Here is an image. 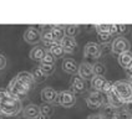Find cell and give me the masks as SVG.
I'll use <instances>...</instances> for the list:
<instances>
[{
  "label": "cell",
  "mask_w": 132,
  "mask_h": 119,
  "mask_svg": "<svg viewBox=\"0 0 132 119\" xmlns=\"http://www.w3.org/2000/svg\"><path fill=\"white\" fill-rule=\"evenodd\" d=\"M51 32H52V36H54L56 42H61L66 37L65 26H62V25H52Z\"/></svg>",
  "instance_id": "cell-15"
},
{
  "label": "cell",
  "mask_w": 132,
  "mask_h": 119,
  "mask_svg": "<svg viewBox=\"0 0 132 119\" xmlns=\"http://www.w3.org/2000/svg\"><path fill=\"white\" fill-rule=\"evenodd\" d=\"M36 119H49V117H47V115H45V114H41V113H40V114H39V117H37Z\"/></svg>",
  "instance_id": "cell-41"
},
{
  "label": "cell",
  "mask_w": 132,
  "mask_h": 119,
  "mask_svg": "<svg viewBox=\"0 0 132 119\" xmlns=\"http://www.w3.org/2000/svg\"><path fill=\"white\" fill-rule=\"evenodd\" d=\"M113 89L116 91L120 98L125 102V104L127 102L132 101V89L130 86V82L126 81H117L113 83Z\"/></svg>",
  "instance_id": "cell-3"
},
{
  "label": "cell",
  "mask_w": 132,
  "mask_h": 119,
  "mask_svg": "<svg viewBox=\"0 0 132 119\" xmlns=\"http://www.w3.org/2000/svg\"><path fill=\"white\" fill-rule=\"evenodd\" d=\"M131 119H132V118H131Z\"/></svg>",
  "instance_id": "cell-44"
},
{
  "label": "cell",
  "mask_w": 132,
  "mask_h": 119,
  "mask_svg": "<svg viewBox=\"0 0 132 119\" xmlns=\"http://www.w3.org/2000/svg\"><path fill=\"white\" fill-rule=\"evenodd\" d=\"M107 80H105V77L102 76H94V78L91 80V87L94 91H98L101 92L103 88V84L106 83Z\"/></svg>",
  "instance_id": "cell-20"
},
{
  "label": "cell",
  "mask_w": 132,
  "mask_h": 119,
  "mask_svg": "<svg viewBox=\"0 0 132 119\" xmlns=\"http://www.w3.org/2000/svg\"><path fill=\"white\" fill-rule=\"evenodd\" d=\"M57 97H59V92H56L52 87H45V88L41 91V99L44 101L45 103L59 104Z\"/></svg>",
  "instance_id": "cell-8"
},
{
  "label": "cell",
  "mask_w": 132,
  "mask_h": 119,
  "mask_svg": "<svg viewBox=\"0 0 132 119\" xmlns=\"http://www.w3.org/2000/svg\"><path fill=\"white\" fill-rule=\"evenodd\" d=\"M117 61H118V65L122 67V68L128 70V68L132 66V53L128 51V52L122 53V55H120Z\"/></svg>",
  "instance_id": "cell-17"
},
{
  "label": "cell",
  "mask_w": 132,
  "mask_h": 119,
  "mask_svg": "<svg viewBox=\"0 0 132 119\" xmlns=\"http://www.w3.org/2000/svg\"><path fill=\"white\" fill-rule=\"evenodd\" d=\"M39 68H40V71H41L46 77H47V76H50V74H52L54 73V71H55L54 65H44V63H40Z\"/></svg>",
  "instance_id": "cell-24"
},
{
  "label": "cell",
  "mask_w": 132,
  "mask_h": 119,
  "mask_svg": "<svg viewBox=\"0 0 132 119\" xmlns=\"http://www.w3.org/2000/svg\"><path fill=\"white\" fill-rule=\"evenodd\" d=\"M11 97H14V96L10 93L9 89L0 88V101H5V99H9V98H11Z\"/></svg>",
  "instance_id": "cell-30"
},
{
  "label": "cell",
  "mask_w": 132,
  "mask_h": 119,
  "mask_svg": "<svg viewBox=\"0 0 132 119\" xmlns=\"http://www.w3.org/2000/svg\"><path fill=\"white\" fill-rule=\"evenodd\" d=\"M24 40L30 45H36L41 41V32L35 26H30L24 31Z\"/></svg>",
  "instance_id": "cell-6"
},
{
  "label": "cell",
  "mask_w": 132,
  "mask_h": 119,
  "mask_svg": "<svg viewBox=\"0 0 132 119\" xmlns=\"http://www.w3.org/2000/svg\"><path fill=\"white\" fill-rule=\"evenodd\" d=\"M125 107H126V111L132 112V101H130V102H127V103L125 104Z\"/></svg>",
  "instance_id": "cell-38"
},
{
  "label": "cell",
  "mask_w": 132,
  "mask_h": 119,
  "mask_svg": "<svg viewBox=\"0 0 132 119\" xmlns=\"http://www.w3.org/2000/svg\"><path fill=\"white\" fill-rule=\"evenodd\" d=\"M112 89H113V83H112V82H110V81H106V83L103 84V88H102V91H101V92H102L103 94H106V96H107V94L110 93Z\"/></svg>",
  "instance_id": "cell-31"
},
{
  "label": "cell",
  "mask_w": 132,
  "mask_h": 119,
  "mask_svg": "<svg viewBox=\"0 0 132 119\" xmlns=\"http://www.w3.org/2000/svg\"><path fill=\"white\" fill-rule=\"evenodd\" d=\"M21 119H26V118H21Z\"/></svg>",
  "instance_id": "cell-43"
},
{
  "label": "cell",
  "mask_w": 132,
  "mask_h": 119,
  "mask_svg": "<svg viewBox=\"0 0 132 119\" xmlns=\"http://www.w3.org/2000/svg\"><path fill=\"white\" fill-rule=\"evenodd\" d=\"M21 112V102L20 99L11 97L5 101H0V114L7 115V117H14Z\"/></svg>",
  "instance_id": "cell-1"
},
{
  "label": "cell",
  "mask_w": 132,
  "mask_h": 119,
  "mask_svg": "<svg viewBox=\"0 0 132 119\" xmlns=\"http://www.w3.org/2000/svg\"><path fill=\"white\" fill-rule=\"evenodd\" d=\"M86 103H87L88 108H92V109H96V108H100L101 105H106L109 104V101H107V96L103 94L102 92H98V91H94L88 94L87 99H86Z\"/></svg>",
  "instance_id": "cell-4"
},
{
  "label": "cell",
  "mask_w": 132,
  "mask_h": 119,
  "mask_svg": "<svg viewBox=\"0 0 132 119\" xmlns=\"http://www.w3.org/2000/svg\"><path fill=\"white\" fill-rule=\"evenodd\" d=\"M46 55V50L44 47H40V46H35L31 51H30V58L34 60V61H43V58Z\"/></svg>",
  "instance_id": "cell-18"
},
{
  "label": "cell",
  "mask_w": 132,
  "mask_h": 119,
  "mask_svg": "<svg viewBox=\"0 0 132 119\" xmlns=\"http://www.w3.org/2000/svg\"><path fill=\"white\" fill-rule=\"evenodd\" d=\"M40 113H41V114H45V115H47V117H50L52 113H54V109H52L51 104L44 103L43 105H40Z\"/></svg>",
  "instance_id": "cell-26"
},
{
  "label": "cell",
  "mask_w": 132,
  "mask_h": 119,
  "mask_svg": "<svg viewBox=\"0 0 132 119\" xmlns=\"http://www.w3.org/2000/svg\"><path fill=\"white\" fill-rule=\"evenodd\" d=\"M49 52L51 53L54 57H61V56H64L65 50H64V47H62L61 42H55V44H54L51 47H50Z\"/></svg>",
  "instance_id": "cell-21"
},
{
  "label": "cell",
  "mask_w": 132,
  "mask_h": 119,
  "mask_svg": "<svg viewBox=\"0 0 132 119\" xmlns=\"http://www.w3.org/2000/svg\"><path fill=\"white\" fill-rule=\"evenodd\" d=\"M87 119H106L103 117V114H91L88 115Z\"/></svg>",
  "instance_id": "cell-34"
},
{
  "label": "cell",
  "mask_w": 132,
  "mask_h": 119,
  "mask_svg": "<svg viewBox=\"0 0 132 119\" xmlns=\"http://www.w3.org/2000/svg\"><path fill=\"white\" fill-rule=\"evenodd\" d=\"M109 119H121V117H120V112H117L116 114H113L112 117H110Z\"/></svg>",
  "instance_id": "cell-39"
},
{
  "label": "cell",
  "mask_w": 132,
  "mask_h": 119,
  "mask_svg": "<svg viewBox=\"0 0 132 119\" xmlns=\"http://www.w3.org/2000/svg\"><path fill=\"white\" fill-rule=\"evenodd\" d=\"M41 63H44V65H54L55 63V57L52 56L50 52H46V55H45V57L43 58Z\"/></svg>",
  "instance_id": "cell-29"
},
{
  "label": "cell",
  "mask_w": 132,
  "mask_h": 119,
  "mask_svg": "<svg viewBox=\"0 0 132 119\" xmlns=\"http://www.w3.org/2000/svg\"><path fill=\"white\" fill-rule=\"evenodd\" d=\"M92 67H94V73H95V76H102L103 77V74L106 73V67L101 62H96Z\"/></svg>",
  "instance_id": "cell-23"
},
{
  "label": "cell",
  "mask_w": 132,
  "mask_h": 119,
  "mask_svg": "<svg viewBox=\"0 0 132 119\" xmlns=\"http://www.w3.org/2000/svg\"><path fill=\"white\" fill-rule=\"evenodd\" d=\"M16 78L19 80V81H21L24 84H26L30 89L34 87V84H35V78H34V76L32 73H30V72H26V71H22V72H19L18 76H16Z\"/></svg>",
  "instance_id": "cell-11"
},
{
  "label": "cell",
  "mask_w": 132,
  "mask_h": 119,
  "mask_svg": "<svg viewBox=\"0 0 132 119\" xmlns=\"http://www.w3.org/2000/svg\"><path fill=\"white\" fill-rule=\"evenodd\" d=\"M7 89H9L10 93H11L15 98H18V99H21L24 97H26L30 91L29 87H28L26 84H24L21 81H19L16 77H14V78L10 81Z\"/></svg>",
  "instance_id": "cell-2"
},
{
  "label": "cell",
  "mask_w": 132,
  "mask_h": 119,
  "mask_svg": "<svg viewBox=\"0 0 132 119\" xmlns=\"http://www.w3.org/2000/svg\"><path fill=\"white\" fill-rule=\"evenodd\" d=\"M65 34H66V36H69V37H75L79 34V26L77 25H66Z\"/></svg>",
  "instance_id": "cell-22"
},
{
  "label": "cell",
  "mask_w": 132,
  "mask_h": 119,
  "mask_svg": "<svg viewBox=\"0 0 132 119\" xmlns=\"http://www.w3.org/2000/svg\"><path fill=\"white\" fill-rule=\"evenodd\" d=\"M24 114H25V118L29 119H36L40 114V107L36 104H29L25 107L24 109Z\"/></svg>",
  "instance_id": "cell-14"
},
{
  "label": "cell",
  "mask_w": 132,
  "mask_h": 119,
  "mask_svg": "<svg viewBox=\"0 0 132 119\" xmlns=\"http://www.w3.org/2000/svg\"><path fill=\"white\" fill-rule=\"evenodd\" d=\"M116 26H117V34H123V32H126V29H127L126 25H116Z\"/></svg>",
  "instance_id": "cell-35"
},
{
  "label": "cell",
  "mask_w": 132,
  "mask_h": 119,
  "mask_svg": "<svg viewBox=\"0 0 132 119\" xmlns=\"http://www.w3.org/2000/svg\"><path fill=\"white\" fill-rule=\"evenodd\" d=\"M127 77H128L130 82H132V71L131 70H127Z\"/></svg>",
  "instance_id": "cell-40"
},
{
  "label": "cell",
  "mask_w": 132,
  "mask_h": 119,
  "mask_svg": "<svg viewBox=\"0 0 132 119\" xmlns=\"http://www.w3.org/2000/svg\"><path fill=\"white\" fill-rule=\"evenodd\" d=\"M77 74L84 81L85 80H92L94 76H95V73H94V67H92V65H90L88 62H82L80 66H79Z\"/></svg>",
  "instance_id": "cell-10"
},
{
  "label": "cell",
  "mask_w": 132,
  "mask_h": 119,
  "mask_svg": "<svg viewBox=\"0 0 132 119\" xmlns=\"http://www.w3.org/2000/svg\"><path fill=\"white\" fill-rule=\"evenodd\" d=\"M0 119H1V114H0Z\"/></svg>",
  "instance_id": "cell-42"
},
{
  "label": "cell",
  "mask_w": 132,
  "mask_h": 119,
  "mask_svg": "<svg viewBox=\"0 0 132 119\" xmlns=\"http://www.w3.org/2000/svg\"><path fill=\"white\" fill-rule=\"evenodd\" d=\"M101 53V46L96 42H88L85 46V58H98Z\"/></svg>",
  "instance_id": "cell-9"
},
{
  "label": "cell",
  "mask_w": 132,
  "mask_h": 119,
  "mask_svg": "<svg viewBox=\"0 0 132 119\" xmlns=\"http://www.w3.org/2000/svg\"><path fill=\"white\" fill-rule=\"evenodd\" d=\"M32 76H34L35 81H37V82L44 81L45 78H46V76L40 71V68H39V67H37V68H34V71H32Z\"/></svg>",
  "instance_id": "cell-27"
},
{
  "label": "cell",
  "mask_w": 132,
  "mask_h": 119,
  "mask_svg": "<svg viewBox=\"0 0 132 119\" xmlns=\"http://www.w3.org/2000/svg\"><path fill=\"white\" fill-rule=\"evenodd\" d=\"M95 29L97 30V34L101 32H110V25H95Z\"/></svg>",
  "instance_id": "cell-32"
},
{
  "label": "cell",
  "mask_w": 132,
  "mask_h": 119,
  "mask_svg": "<svg viewBox=\"0 0 132 119\" xmlns=\"http://www.w3.org/2000/svg\"><path fill=\"white\" fill-rule=\"evenodd\" d=\"M61 45H62V47H64V50L65 52H72L76 47H77V42H76V40L73 38V37H69L66 36L62 41H61Z\"/></svg>",
  "instance_id": "cell-19"
},
{
  "label": "cell",
  "mask_w": 132,
  "mask_h": 119,
  "mask_svg": "<svg viewBox=\"0 0 132 119\" xmlns=\"http://www.w3.org/2000/svg\"><path fill=\"white\" fill-rule=\"evenodd\" d=\"M130 47H131V45L128 42V40L123 36L116 37L111 42V52L115 53V55H117V56L125 53V52H128L130 51Z\"/></svg>",
  "instance_id": "cell-5"
},
{
  "label": "cell",
  "mask_w": 132,
  "mask_h": 119,
  "mask_svg": "<svg viewBox=\"0 0 132 119\" xmlns=\"http://www.w3.org/2000/svg\"><path fill=\"white\" fill-rule=\"evenodd\" d=\"M117 113V108H115V107H112L110 104H106L105 105V109H103V117L106 119H109L110 117H112L113 114H116Z\"/></svg>",
  "instance_id": "cell-25"
},
{
  "label": "cell",
  "mask_w": 132,
  "mask_h": 119,
  "mask_svg": "<svg viewBox=\"0 0 132 119\" xmlns=\"http://www.w3.org/2000/svg\"><path fill=\"white\" fill-rule=\"evenodd\" d=\"M71 88H72V91L75 93H82L86 89V83H85V81L82 78H80L79 76H76V77L72 78Z\"/></svg>",
  "instance_id": "cell-16"
},
{
  "label": "cell",
  "mask_w": 132,
  "mask_h": 119,
  "mask_svg": "<svg viewBox=\"0 0 132 119\" xmlns=\"http://www.w3.org/2000/svg\"><path fill=\"white\" fill-rule=\"evenodd\" d=\"M5 65H6V58H5V56H3V55L0 53V70L4 68Z\"/></svg>",
  "instance_id": "cell-33"
},
{
  "label": "cell",
  "mask_w": 132,
  "mask_h": 119,
  "mask_svg": "<svg viewBox=\"0 0 132 119\" xmlns=\"http://www.w3.org/2000/svg\"><path fill=\"white\" fill-rule=\"evenodd\" d=\"M97 36H98L100 42L103 45V44H109V41L111 38V34L110 32H101V34H97Z\"/></svg>",
  "instance_id": "cell-28"
},
{
  "label": "cell",
  "mask_w": 132,
  "mask_h": 119,
  "mask_svg": "<svg viewBox=\"0 0 132 119\" xmlns=\"http://www.w3.org/2000/svg\"><path fill=\"white\" fill-rule=\"evenodd\" d=\"M101 51H102V52H110L111 51V45L103 44L102 46H101Z\"/></svg>",
  "instance_id": "cell-36"
},
{
  "label": "cell",
  "mask_w": 132,
  "mask_h": 119,
  "mask_svg": "<svg viewBox=\"0 0 132 119\" xmlns=\"http://www.w3.org/2000/svg\"><path fill=\"white\" fill-rule=\"evenodd\" d=\"M62 70L69 74H76L79 72V66L72 58H66L62 62Z\"/></svg>",
  "instance_id": "cell-13"
},
{
  "label": "cell",
  "mask_w": 132,
  "mask_h": 119,
  "mask_svg": "<svg viewBox=\"0 0 132 119\" xmlns=\"http://www.w3.org/2000/svg\"><path fill=\"white\" fill-rule=\"evenodd\" d=\"M57 101H59L60 105H62L65 108H70L76 103V97L70 91H62V92H59Z\"/></svg>",
  "instance_id": "cell-7"
},
{
  "label": "cell",
  "mask_w": 132,
  "mask_h": 119,
  "mask_svg": "<svg viewBox=\"0 0 132 119\" xmlns=\"http://www.w3.org/2000/svg\"><path fill=\"white\" fill-rule=\"evenodd\" d=\"M110 34L111 35L117 34V26L116 25H110Z\"/></svg>",
  "instance_id": "cell-37"
},
{
  "label": "cell",
  "mask_w": 132,
  "mask_h": 119,
  "mask_svg": "<svg viewBox=\"0 0 132 119\" xmlns=\"http://www.w3.org/2000/svg\"><path fill=\"white\" fill-rule=\"evenodd\" d=\"M107 101H109V104H110V105L115 107V108H117V109L125 105V102L120 98V96L116 93L115 89H112L110 93L107 94Z\"/></svg>",
  "instance_id": "cell-12"
}]
</instances>
